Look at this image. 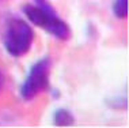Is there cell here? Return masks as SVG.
I'll use <instances>...</instances> for the list:
<instances>
[{"instance_id": "8992f818", "label": "cell", "mask_w": 129, "mask_h": 128, "mask_svg": "<svg viewBox=\"0 0 129 128\" xmlns=\"http://www.w3.org/2000/svg\"><path fill=\"white\" fill-rule=\"evenodd\" d=\"M6 83V78H4V75H3V72L0 71V91H2V89H3V86H4Z\"/></svg>"}, {"instance_id": "6da1fadb", "label": "cell", "mask_w": 129, "mask_h": 128, "mask_svg": "<svg viewBox=\"0 0 129 128\" xmlns=\"http://www.w3.org/2000/svg\"><path fill=\"white\" fill-rule=\"evenodd\" d=\"M23 14L36 26H40L49 32L56 38L67 41L71 38V29L62 19L57 16L46 0H36V4L23 6Z\"/></svg>"}, {"instance_id": "277c9868", "label": "cell", "mask_w": 129, "mask_h": 128, "mask_svg": "<svg viewBox=\"0 0 129 128\" xmlns=\"http://www.w3.org/2000/svg\"><path fill=\"white\" fill-rule=\"evenodd\" d=\"M53 121L57 127H71L75 124V117L67 109H57L54 112Z\"/></svg>"}, {"instance_id": "5b68a950", "label": "cell", "mask_w": 129, "mask_h": 128, "mask_svg": "<svg viewBox=\"0 0 129 128\" xmlns=\"http://www.w3.org/2000/svg\"><path fill=\"white\" fill-rule=\"evenodd\" d=\"M113 14L118 19H125L128 16V0H114Z\"/></svg>"}, {"instance_id": "7a4b0ae2", "label": "cell", "mask_w": 129, "mask_h": 128, "mask_svg": "<svg viewBox=\"0 0 129 128\" xmlns=\"http://www.w3.org/2000/svg\"><path fill=\"white\" fill-rule=\"evenodd\" d=\"M4 48L11 56L20 57L30 50L34 41V30L26 20L12 18L7 23L4 33Z\"/></svg>"}, {"instance_id": "3957f363", "label": "cell", "mask_w": 129, "mask_h": 128, "mask_svg": "<svg viewBox=\"0 0 129 128\" xmlns=\"http://www.w3.org/2000/svg\"><path fill=\"white\" fill-rule=\"evenodd\" d=\"M49 71L50 61L48 57L41 59L30 68L29 75L20 87V95L25 101L34 99L38 94L49 87Z\"/></svg>"}]
</instances>
